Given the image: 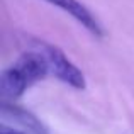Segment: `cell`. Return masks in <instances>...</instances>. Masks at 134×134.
I'll use <instances>...</instances> for the list:
<instances>
[{
  "label": "cell",
  "instance_id": "obj_1",
  "mask_svg": "<svg viewBox=\"0 0 134 134\" xmlns=\"http://www.w3.org/2000/svg\"><path fill=\"white\" fill-rule=\"evenodd\" d=\"M49 75L48 61L37 49L24 51L9 68L0 75V93L2 100L15 102L37 82Z\"/></svg>",
  "mask_w": 134,
  "mask_h": 134
},
{
  "label": "cell",
  "instance_id": "obj_2",
  "mask_svg": "<svg viewBox=\"0 0 134 134\" xmlns=\"http://www.w3.org/2000/svg\"><path fill=\"white\" fill-rule=\"evenodd\" d=\"M32 48L37 49L41 54L46 58L49 66V73L65 85L71 87L75 90H85L87 88V80L83 71L65 54L61 48L46 43L43 39H32Z\"/></svg>",
  "mask_w": 134,
  "mask_h": 134
},
{
  "label": "cell",
  "instance_id": "obj_3",
  "mask_svg": "<svg viewBox=\"0 0 134 134\" xmlns=\"http://www.w3.org/2000/svg\"><path fill=\"white\" fill-rule=\"evenodd\" d=\"M49 5L58 7L59 10H63L65 14L71 15L80 26H83L87 31L95 37H102L104 36V29L102 24L98 22V19L92 14V10L87 5H83L80 0H44Z\"/></svg>",
  "mask_w": 134,
  "mask_h": 134
},
{
  "label": "cell",
  "instance_id": "obj_4",
  "mask_svg": "<svg viewBox=\"0 0 134 134\" xmlns=\"http://www.w3.org/2000/svg\"><path fill=\"white\" fill-rule=\"evenodd\" d=\"M2 115L12 119L15 124H19L24 131L29 134H49V129L37 115H34L31 110L15 105L14 102L2 100Z\"/></svg>",
  "mask_w": 134,
  "mask_h": 134
},
{
  "label": "cell",
  "instance_id": "obj_5",
  "mask_svg": "<svg viewBox=\"0 0 134 134\" xmlns=\"http://www.w3.org/2000/svg\"><path fill=\"white\" fill-rule=\"evenodd\" d=\"M0 134H26V132H20V131H15V129L9 127V126L2 124V127H0Z\"/></svg>",
  "mask_w": 134,
  "mask_h": 134
}]
</instances>
